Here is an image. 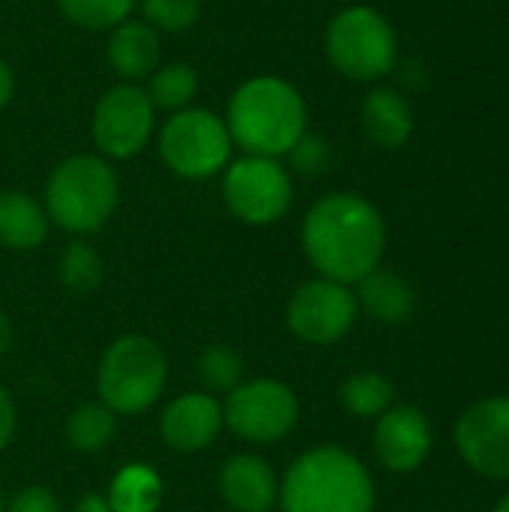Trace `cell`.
Here are the masks:
<instances>
[{"mask_svg":"<svg viewBox=\"0 0 509 512\" xmlns=\"http://www.w3.org/2000/svg\"><path fill=\"white\" fill-rule=\"evenodd\" d=\"M225 426L249 444H276L297 426L300 405L288 384L258 378L225 396Z\"/></svg>","mask_w":509,"mask_h":512,"instance_id":"10","label":"cell"},{"mask_svg":"<svg viewBox=\"0 0 509 512\" xmlns=\"http://www.w3.org/2000/svg\"><path fill=\"white\" fill-rule=\"evenodd\" d=\"M9 345H12V327H9L6 312L0 309V360H3V354L9 351Z\"/></svg>","mask_w":509,"mask_h":512,"instance_id":"33","label":"cell"},{"mask_svg":"<svg viewBox=\"0 0 509 512\" xmlns=\"http://www.w3.org/2000/svg\"><path fill=\"white\" fill-rule=\"evenodd\" d=\"M231 135L219 114L210 108H183L174 111L159 129V156L168 171L183 180H207L228 168L231 162Z\"/></svg>","mask_w":509,"mask_h":512,"instance_id":"7","label":"cell"},{"mask_svg":"<svg viewBox=\"0 0 509 512\" xmlns=\"http://www.w3.org/2000/svg\"><path fill=\"white\" fill-rule=\"evenodd\" d=\"M495 512H509V498H507V501H501V507H498Z\"/></svg>","mask_w":509,"mask_h":512,"instance_id":"34","label":"cell"},{"mask_svg":"<svg viewBox=\"0 0 509 512\" xmlns=\"http://www.w3.org/2000/svg\"><path fill=\"white\" fill-rule=\"evenodd\" d=\"M462 459L495 480H509V399H483L471 405L456 426Z\"/></svg>","mask_w":509,"mask_h":512,"instance_id":"12","label":"cell"},{"mask_svg":"<svg viewBox=\"0 0 509 512\" xmlns=\"http://www.w3.org/2000/svg\"><path fill=\"white\" fill-rule=\"evenodd\" d=\"M57 273L72 294H90L102 282V258L87 240H72L60 255Z\"/></svg>","mask_w":509,"mask_h":512,"instance_id":"24","label":"cell"},{"mask_svg":"<svg viewBox=\"0 0 509 512\" xmlns=\"http://www.w3.org/2000/svg\"><path fill=\"white\" fill-rule=\"evenodd\" d=\"M387 225L378 207L354 192L318 198L303 219V249L321 279L357 285L381 267Z\"/></svg>","mask_w":509,"mask_h":512,"instance_id":"1","label":"cell"},{"mask_svg":"<svg viewBox=\"0 0 509 512\" xmlns=\"http://www.w3.org/2000/svg\"><path fill=\"white\" fill-rule=\"evenodd\" d=\"M156 129V108L144 87L120 81L108 87L93 105L90 138L102 159L123 162L138 156Z\"/></svg>","mask_w":509,"mask_h":512,"instance_id":"9","label":"cell"},{"mask_svg":"<svg viewBox=\"0 0 509 512\" xmlns=\"http://www.w3.org/2000/svg\"><path fill=\"white\" fill-rule=\"evenodd\" d=\"M0 512H3V498H0Z\"/></svg>","mask_w":509,"mask_h":512,"instance_id":"35","label":"cell"},{"mask_svg":"<svg viewBox=\"0 0 509 512\" xmlns=\"http://www.w3.org/2000/svg\"><path fill=\"white\" fill-rule=\"evenodd\" d=\"M3 512H60V501L42 486H30V489H21L3 507Z\"/></svg>","mask_w":509,"mask_h":512,"instance_id":"29","label":"cell"},{"mask_svg":"<svg viewBox=\"0 0 509 512\" xmlns=\"http://www.w3.org/2000/svg\"><path fill=\"white\" fill-rule=\"evenodd\" d=\"M12 432H15V405H12V396L6 393V387H0V453L9 447Z\"/></svg>","mask_w":509,"mask_h":512,"instance_id":"30","label":"cell"},{"mask_svg":"<svg viewBox=\"0 0 509 512\" xmlns=\"http://www.w3.org/2000/svg\"><path fill=\"white\" fill-rule=\"evenodd\" d=\"M357 291V303H363V309L381 321V324H405L414 315V291L405 279H399L390 270L375 267L369 276H363Z\"/></svg>","mask_w":509,"mask_h":512,"instance_id":"19","label":"cell"},{"mask_svg":"<svg viewBox=\"0 0 509 512\" xmlns=\"http://www.w3.org/2000/svg\"><path fill=\"white\" fill-rule=\"evenodd\" d=\"M198 93V72L189 63H165L150 75L147 96L156 111H183Z\"/></svg>","mask_w":509,"mask_h":512,"instance_id":"21","label":"cell"},{"mask_svg":"<svg viewBox=\"0 0 509 512\" xmlns=\"http://www.w3.org/2000/svg\"><path fill=\"white\" fill-rule=\"evenodd\" d=\"M57 9L81 30H114L132 15L135 0H57Z\"/></svg>","mask_w":509,"mask_h":512,"instance_id":"25","label":"cell"},{"mask_svg":"<svg viewBox=\"0 0 509 512\" xmlns=\"http://www.w3.org/2000/svg\"><path fill=\"white\" fill-rule=\"evenodd\" d=\"M114 432H117V414L111 408H105L102 402L81 405L66 420V441L78 453H99V450H105L111 444Z\"/></svg>","mask_w":509,"mask_h":512,"instance_id":"22","label":"cell"},{"mask_svg":"<svg viewBox=\"0 0 509 512\" xmlns=\"http://www.w3.org/2000/svg\"><path fill=\"white\" fill-rule=\"evenodd\" d=\"M288 159H291V168L303 177H315L321 174L327 165H330V144L321 138V135H312L306 132L291 150H288Z\"/></svg>","mask_w":509,"mask_h":512,"instance_id":"28","label":"cell"},{"mask_svg":"<svg viewBox=\"0 0 509 512\" xmlns=\"http://www.w3.org/2000/svg\"><path fill=\"white\" fill-rule=\"evenodd\" d=\"M360 123L369 141L384 150L405 147L414 135V111L411 102L393 87H375L366 93L360 108Z\"/></svg>","mask_w":509,"mask_h":512,"instance_id":"17","label":"cell"},{"mask_svg":"<svg viewBox=\"0 0 509 512\" xmlns=\"http://www.w3.org/2000/svg\"><path fill=\"white\" fill-rule=\"evenodd\" d=\"M141 12L153 30L183 33L198 24L201 0H141Z\"/></svg>","mask_w":509,"mask_h":512,"instance_id":"27","label":"cell"},{"mask_svg":"<svg viewBox=\"0 0 509 512\" xmlns=\"http://www.w3.org/2000/svg\"><path fill=\"white\" fill-rule=\"evenodd\" d=\"M282 512H372L375 489L369 471L339 447L303 453L279 486Z\"/></svg>","mask_w":509,"mask_h":512,"instance_id":"3","label":"cell"},{"mask_svg":"<svg viewBox=\"0 0 509 512\" xmlns=\"http://www.w3.org/2000/svg\"><path fill=\"white\" fill-rule=\"evenodd\" d=\"M162 504V480L150 465L132 462L114 474L108 489L111 512H156Z\"/></svg>","mask_w":509,"mask_h":512,"instance_id":"20","label":"cell"},{"mask_svg":"<svg viewBox=\"0 0 509 512\" xmlns=\"http://www.w3.org/2000/svg\"><path fill=\"white\" fill-rule=\"evenodd\" d=\"M117 201H120L117 171L99 153L66 156L45 183L48 219L75 237L99 231L114 216Z\"/></svg>","mask_w":509,"mask_h":512,"instance_id":"4","label":"cell"},{"mask_svg":"<svg viewBox=\"0 0 509 512\" xmlns=\"http://www.w3.org/2000/svg\"><path fill=\"white\" fill-rule=\"evenodd\" d=\"M162 42L159 30H153L147 21H123L108 36V66L129 84L150 78L159 69Z\"/></svg>","mask_w":509,"mask_h":512,"instance_id":"16","label":"cell"},{"mask_svg":"<svg viewBox=\"0 0 509 512\" xmlns=\"http://www.w3.org/2000/svg\"><path fill=\"white\" fill-rule=\"evenodd\" d=\"M375 453L390 471H417L432 453V426L417 408H390L375 429Z\"/></svg>","mask_w":509,"mask_h":512,"instance_id":"13","label":"cell"},{"mask_svg":"<svg viewBox=\"0 0 509 512\" xmlns=\"http://www.w3.org/2000/svg\"><path fill=\"white\" fill-rule=\"evenodd\" d=\"M225 426L222 405L210 393H183L177 396L159 420L162 441L180 453L207 450Z\"/></svg>","mask_w":509,"mask_h":512,"instance_id":"14","label":"cell"},{"mask_svg":"<svg viewBox=\"0 0 509 512\" xmlns=\"http://www.w3.org/2000/svg\"><path fill=\"white\" fill-rule=\"evenodd\" d=\"M48 213L33 195L0 192V246L12 252H30L48 237Z\"/></svg>","mask_w":509,"mask_h":512,"instance_id":"18","label":"cell"},{"mask_svg":"<svg viewBox=\"0 0 509 512\" xmlns=\"http://www.w3.org/2000/svg\"><path fill=\"white\" fill-rule=\"evenodd\" d=\"M165 378L168 363L162 348L141 333H129L105 348L96 384L105 408H111L117 417H135L156 405L165 390Z\"/></svg>","mask_w":509,"mask_h":512,"instance_id":"5","label":"cell"},{"mask_svg":"<svg viewBox=\"0 0 509 512\" xmlns=\"http://www.w3.org/2000/svg\"><path fill=\"white\" fill-rule=\"evenodd\" d=\"M225 207L246 225L279 222L294 201L291 171L270 156H240L222 174Z\"/></svg>","mask_w":509,"mask_h":512,"instance_id":"8","label":"cell"},{"mask_svg":"<svg viewBox=\"0 0 509 512\" xmlns=\"http://www.w3.org/2000/svg\"><path fill=\"white\" fill-rule=\"evenodd\" d=\"M222 498L237 512H270L279 501V483L273 468L252 453L231 456L219 474Z\"/></svg>","mask_w":509,"mask_h":512,"instance_id":"15","label":"cell"},{"mask_svg":"<svg viewBox=\"0 0 509 512\" xmlns=\"http://www.w3.org/2000/svg\"><path fill=\"white\" fill-rule=\"evenodd\" d=\"M390 402L393 384L378 372H360L342 387V405L354 417H381L384 411H390Z\"/></svg>","mask_w":509,"mask_h":512,"instance_id":"23","label":"cell"},{"mask_svg":"<svg viewBox=\"0 0 509 512\" xmlns=\"http://www.w3.org/2000/svg\"><path fill=\"white\" fill-rule=\"evenodd\" d=\"M198 372H201V381L213 390V393H231L243 384V360L240 354L231 348V345H207L201 351V360H198Z\"/></svg>","mask_w":509,"mask_h":512,"instance_id":"26","label":"cell"},{"mask_svg":"<svg viewBox=\"0 0 509 512\" xmlns=\"http://www.w3.org/2000/svg\"><path fill=\"white\" fill-rule=\"evenodd\" d=\"M324 51L333 69L351 81H378L393 72L399 39L393 24L375 6H345L324 33Z\"/></svg>","mask_w":509,"mask_h":512,"instance_id":"6","label":"cell"},{"mask_svg":"<svg viewBox=\"0 0 509 512\" xmlns=\"http://www.w3.org/2000/svg\"><path fill=\"white\" fill-rule=\"evenodd\" d=\"M225 126L237 147L249 156L282 159L309 132V108L297 84L279 75H255L243 81L225 108Z\"/></svg>","mask_w":509,"mask_h":512,"instance_id":"2","label":"cell"},{"mask_svg":"<svg viewBox=\"0 0 509 512\" xmlns=\"http://www.w3.org/2000/svg\"><path fill=\"white\" fill-rule=\"evenodd\" d=\"M12 96H15V75H12L9 63L0 57V111L12 102Z\"/></svg>","mask_w":509,"mask_h":512,"instance_id":"31","label":"cell"},{"mask_svg":"<svg viewBox=\"0 0 509 512\" xmlns=\"http://www.w3.org/2000/svg\"><path fill=\"white\" fill-rule=\"evenodd\" d=\"M75 512H111V507H108V498L90 492V495H84V498L75 504Z\"/></svg>","mask_w":509,"mask_h":512,"instance_id":"32","label":"cell"},{"mask_svg":"<svg viewBox=\"0 0 509 512\" xmlns=\"http://www.w3.org/2000/svg\"><path fill=\"white\" fill-rule=\"evenodd\" d=\"M357 306L360 303L348 285L312 279L294 291L288 303V327L309 345H333L354 327Z\"/></svg>","mask_w":509,"mask_h":512,"instance_id":"11","label":"cell"}]
</instances>
